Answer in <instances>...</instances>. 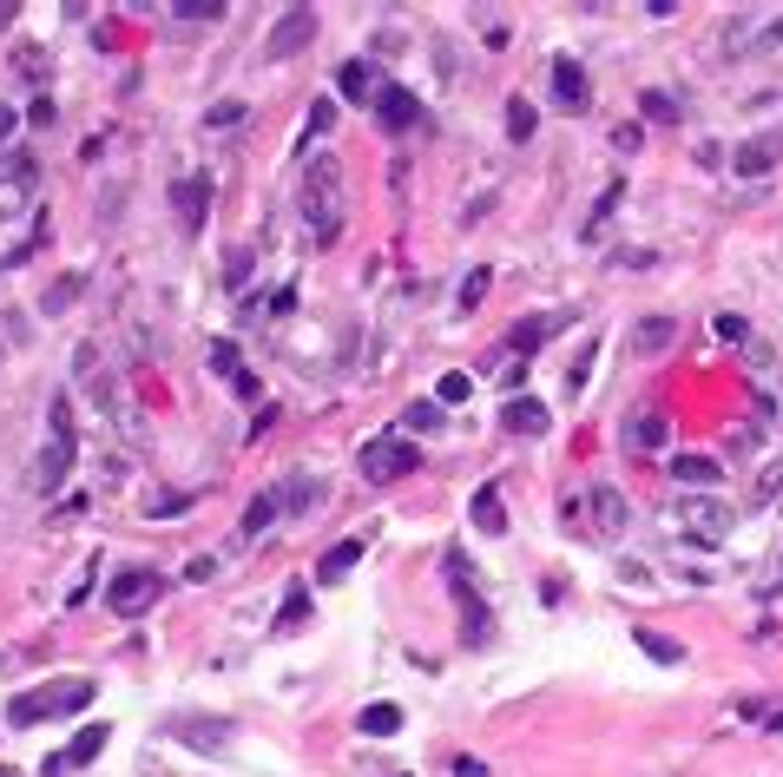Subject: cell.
Segmentation results:
<instances>
[{"label": "cell", "mask_w": 783, "mask_h": 777, "mask_svg": "<svg viewBox=\"0 0 783 777\" xmlns=\"http://www.w3.org/2000/svg\"><path fill=\"white\" fill-rule=\"evenodd\" d=\"M343 224H349L343 165H336V159H310V172H303V231H310L316 251H329V244L343 238Z\"/></svg>", "instance_id": "1"}, {"label": "cell", "mask_w": 783, "mask_h": 777, "mask_svg": "<svg viewBox=\"0 0 783 777\" xmlns=\"http://www.w3.org/2000/svg\"><path fill=\"white\" fill-rule=\"evenodd\" d=\"M93 705V679H66V685H40V692H20L7 705L14 725H40V718H73Z\"/></svg>", "instance_id": "2"}, {"label": "cell", "mask_w": 783, "mask_h": 777, "mask_svg": "<svg viewBox=\"0 0 783 777\" xmlns=\"http://www.w3.org/2000/svg\"><path fill=\"white\" fill-rule=\"evenodd\" d=\"M356 468H362V481H369V488H389V481H402V475H415V468H422V448L408 442V435H376V442H362Z\"/></svg>", "instance_id": "3"}, {"label": "cell", "mask_w": 783, "mask_h": 777, "mask_svg": "<svg viewBox=\"0 0 783 777\" xmlns=\"http://www.w3.org/2000/svg\"><path fill=\"white\" fill-rule=\"evenodd\" d=\"M672 521L691 534V547H718L731 534V508H724L718 494H678L672 501Z\"/></svg>", "instance_id": "4"}, {"label": "cell", "mask_w": 783, "mask_h": 777, "mask_svg": "<svg viewBox=\"0 0 783 777\" xmlns=\"http://www.w3.org/2000/svg\"><path fill=\"white\" fill-rule=\"evenodd\" d=\"M73 455H79V435H73V402L53 396V448L40 455V494H60L66 475H73Z\"/></svg>", "instance_id": "5"}, {"label": "cell", "mask_w": 783, "mask_h": 777, "mask_svg": "<svg viewBox=\"0 0 783 777\" xmlns=\"http://www.w3.org/2000/svg\"><path fill=\"white\" fill-rule=\"evenodd\" d=\"M158 593H165V573H152V567H119L112 573V587H106V606L119 619H145L158 606Z\"/></svg>", "instance_id": "6"}, {"label": "cell", "mask_w": 783, "mask_h": 777, "mask_svg": "<svg viewBox=\"0 0 783 777\" xmlns=\"http://www.w3.org/2000/svg\"><path fill=\"white\" fill-rule=\"evenodd\" d=\"M316 40V7H283L277 14V27H270V40H264V66H283L290 53H303Z\"/></svg>", "instance_id": "7"}, {"label": "cell", "mask_w": 783, "mask_h": 777, "mask_svg": "<svg viewBox=\"0 0 783 777\" xmlns=\"http://www.w3.org/2000/svg\"><path fill=\"white\" fill-rule=\"evenodd\" d=\"M165 731H172L178 745H191V751H224V745H231V718H198V712H178Z\"/></svg>", "instance_id": "8"}, {"label": "cell", "mask_w": 783, "mask_h": 777, "mask_svg": "<svg viewBox=\"0 0 783 777\" xmlns=\"http://www.w3.org/2000/svg\"><path fill=\"white\" fill-rule=\"evenodd\" d=\"M172 211H178V224H185V231H204V211H211V178H198V172L172 178Z\"/></svg>", "instance_id": "9"}, {"label": "cell", "mask_w": 783, "mask_h": 777, "mask_svg": "<svg viewBox=\"0 0 783 777\" xmlns=\"http://www.w3.org/2000/svg\"><path fill=\"white\" fill-rule=\"evenodd\" d=\"M376 119H382V132H408V126H422L428 112H422V99L408 93V86H382L376 93Z\"/></svg>", "instance_id": "10"}, {"label": "cell", "mask_w": 783, "mask_h": 777, "mask_svg": "<svg viewBox=\"0 0 783 777\" xmlns=\"http://www.w3.org/2000/svg\"><path fill=\"white\" fill-rule=\"evenodd\" d=\"M777 159H783V139H777V132H764V139H744L731 152V172L737 178H764V172H777Z\"/></svg>", "instance_id": "11"}, {"label": "cell", "mask_w": 783, "mask_h": 777, "mask_svg": "<svg viewBox=\"0 0 783 777\" xmlns=\"http://www.w3.org/2000/svg\"><path fill=\"white\" fill-rule=\"evenodd\" d=\"M501 429H507V435H547L553 415H547V402H540V396H527V389H520V396H507Z\"/></svg>", "instance_id": "12"}, {"label": "cell", "mask_w": 783, "mask_h": 777, "mask_svg": "<svg viewBox=\"0 0 783 777\" xmlns=\"http://www.w3.org/2000/svg\"><path fill=\"white\" fill-rule=\"evenodd\" d=\"M33 191H40V172H33V159H14L7 165V178H0V211L14 218V211L33 205Z\"/></svg>", "instance_id": "13"}, {"label": "cell", "mask_w": 783, "mask_h": 777, "mask_svg": "<svg viewBox=\"0 0 783 777\" xmlns=\"http://www.w3.org/2000/svg\"><path fill=\"white\" fill-rule=\"evenodd\" d=\"M362 554H369V534H349V540H336V547H329V554L316 560V587H336V580H343V573L356 567Z\"/></svg>", "instance_id": "14"}, {"label": "cell", "mask_w": 783, "mask_h": 777, "mask_svg": "<svg viewBox=\"0 0 783 777\" xmlns=\"http://www.w3.org/2000/svg\"><path fill=\"white\" fill-rule=\"evenodd\" d=\"M672 481H685L691 494H711V488L724 481V461H711V455H691V448H685V455H672Z\"/></svg>", "instance_id": "15"}, {"label": "cell", "mask_w": 783, "mask_h": 777, "mask_svg": "<svg viewBox=\"0 0 783 777\" xmlns=\"http://www.w3.org/2000/svg\"><path fill=\"white\" fill-rule=\"evenodd\" d=\"M586 508H593L599 540H612L619 527H626V501H619V488H606V481H593V488H586Z\"/></svg>", "instance_id": "16"}, {"label": "cell", "mask_w": 783, "mask_h": 777, "mask_svg": "<svg viewBox=\"0 0 783 777\" xmlns=\"http://www.w3.org/2000/svg\"><path fill=\"white\" fill-rule=\"evenodd\" d=\"M336 86H343V99H362V106H376V93H382L389 80H382V66H376V60H349Z\"/></svg>", "instance_id": "17"}, {"label": "cell", "mask_w": 783, "mask_h": 777, "mask_svg": "<svg viewBox=\"0 0 783 777\" xmlns=\"http://www.w3.org/2000/svg\"><path fill=\"white\" fill-rule=\"evenodd\" d=\"M665 435H672V429H665V415H658V409H639L626 422V448H632V455H658Z\"/></svg>", "instance_id": "18"}, {"label": "cell", "mask_w": 783, "mask_h": 777, "mask_svg": "<svg viewBox=\"0 0 783 777\" xmlns=\"http://www.w3.org/2000/svg\"><path fill=\"white\" fill-rule=\"evenodd\" d=\"M553 330H560V317H547V310H540V317H520L514 330H507V349H514L520 363H527V356H533V349H540V343H547Z\"/></svg>", "instance_id": "19"}, {"label": "cell", "mask_w": 783, "mask_h": 777, "mask_svg": "<svg viewBox=\"0 0 783 777\" xmlns=\"http://www.w3.org/2000/svg\"><path fill=\"white\" fill-rule=\"evenodd\" d=\"M553 93H560V106H586V93H593V86H586V66L573 60V53L553 60Z\"/></svg>", "instance_id": "20"}, {"label": "cell", "mask_w": 783, "mask_h": 777, "mask_svg": "<svg viewBox=\"0 0 783 777\" xmlns=\"http://www.w3.org/2000/svg\"><path fill=\"white\" fill-rule=\"evenodd\" d=\"M204 356H211V369H218V376L231 382V389H237V396H244V402L257 396V376H251V369H244V363H237V349H231V343H211V349H204Z\"/></svg>", "instance_id": "21"}, {"label": "cell", "mask_w": 783, "mask_h": 777, "mask_svg": "<svg viewBox=\"0 0 783 777\" xmlns=\"http://www.w3.org/2000/svg\"><path fill=\"white\" fill-rule=\"evenodd\" d=\"M316 501H323V481L316 475H283L277 481V508L283 514H303V508H316Z\"/></svg>", "instance_id": "22"}, {"label": "cell", "mask_w": 783, "mask_h": 777, "mask_svg": "<svg viewBox=\"0 0 783 777\" xmlns=\"http://www.w3.org/2000/svg\"><path fill=\"white\" fill-rule=\"evenodd\" d=\"M672 343H678L672 317H639V330H632V349H639V356H665Z\"/></svg>", "instance_id": "23"}, {"label": "cell", "mask_w": 783, "mask_h": 777, "mask_svg": "<svg viewBox=\"0 0 783 777\" xmlns=\"http://www.w3.org/2000/svg\"><path fill=\"white\" fill-rule=\"evenodd\" d=\"M356 731H362V738H395V731H402V705H389V698L362 705V712H356Z\"/></svg>", "instance_id": "24"}, {"label": "cell", "mask_w": 783, "mask_h": 777, "mask_svg": "<svg viewBox=\"0 0 783 777\" xmlns=\"http://www.w3.org/2000/svg\"><path fill=\"white\" fill-rule=\"evenodd\" d=\"M106 738H112L106 725H86V731H79V738H73V745H66V758H53L47 771H73V764H93L99 751H106Z\"/></svg>", "instance_id": "25"}, {"label": "cell", "mask_w": 783, "mask_h": 777, "mask_svg": "<svg viewBox=\"0 0 783 777\" xmlns=\"http://www.w3.org/2000/svg\"><path fill=\"white\" fill-rule=\"evenodd\" d=\"M468 521L481 527V534H507V508H501V488H474V501H468Z\"/></svg>", "instance_id": "26"}, {"label": "cell", "mask_w": 783, "mask_h": 777, "mask_svg": "<svg viewBox=\"0 0 783 777\" xmlns=\"http://www.w3.org/2000/svg\"><path fill=\"white\" fill-rule=\"evenodd\" d=\"M619 198H626V178H619V185H606V198L593 205V218L580 224V238H586V244H599V231H606V218L619 211Z\"/></svg>", "instance_id": "27"}, {"label": "cell", "mask_w": 783, "mask_h": 777, "mask_svg": "<svg viewBox=\"0 0 783 777\" xmlns=\"http://www.w3.org/2000/svg\"><path fill=\"white\" fill-rule=\"evenodd\" d=\"M310 619V587H290L283 593V606H277V626L270 633H290V626H303Z\"/></svg>", "instance_id": "28"}, {"label": "cell", "mask_w": 783, "mask_h": 777, "mask_svg": "<svg viewBox=\"0 0 783 777\" xmlns=\"http://www.w3.org/2000/svg\"><path fill=\"white\" fill-rule=\"evenodd\" d=\"M639 646H645V659H658V666H678V659H685V646L665 639V633H652V626H639Z\"/></svg>", "instance_id": "29"}, {"label": "cell", "mask_w": 783, "mask_h": 777, "mask_svg": "<svg viewBox=\"0 0 783 777\" xmlns=\"http://www.w3.org/2000/svg\"><path fill=\"white\" fill-rule=\"evenodd\" d=\"M277 514H283V508H277V494H257L251 508H244V540H257L270 521H277Z\"/></svg>", "instance_id": "30"}, {"label": "cell", "mask_w": 783, "mask_h": 777, "mask_svg": "<svg viewBox=\"0 0 783 777\" xmlns=\"http://www.w3.org/2000/svg\"><path fill=\"white\" fill-rule=\"evenodd\" d=\"M711 336H718V343H731V349H744V343H751V323L737 317V310H718V317H711Z\"/></svg>", "instance_id": "31"}, {"label": "cell", "mask_w": 783, "mask_h": 777, "mask_svg": "<svg viewBox=\"0 0 783 777\" xmlns=\"http://www.w3.org/2000/svg\"><path fill=\"white\" fill-rule=\"evenodd\" d=\"M533 126H540V119H533V106H527V99H507V139H514V145H527V139H533Z\"/></svg>", "instance_id": "32"}, {"label": "cell", "mask_w": 783, "mask_h": 777, "mask_svg": "<svg viewBox=\"0 0 783 777\" xmlns=\"http://www.w3.org/2000/svg\"><path fill=\"white\" fill-rule=\"evenodd\" d=\"M487 277H494V270H487V264H474V270H468V277H461V290H455V303H461V317H468L474 303H481V297H487Z\"/></svg>", "instance_id": "33"}, {"label": "cell", "mask_w": 783, "mask_h": 777, "mask_svg": "<svg viewBox=\"0 0 783 777\" xmlns=\"http://www.w3.org/2000/svg\"><path fill=\"white\" fill-rule=\"evenodd\" d=\"M468 389H474L468 369H448V376L435 382V402H441V409H448V402H468Z\"/></svg>", "instance_id": "34"}, {"label": "cell", "mask_w": 783, "mask_h": 777, "mask_svg": "<svg viewBox=\"0 0 783 777\" xmlns=\"http://www.w3.org/2000/svg\"><path fill=\"white\" fill-rule=\"evenodd\" d=\"M593 363H599V343H586L580 356H573V369H566V389H573V396H580L586 382H593Z\"/></svg>", "instance_id": "35"}, {"label": "cell", "mask_w": 783, "mask_h": 777, "mask_svg": "<svg viewBox=\"0 0 783 777\" xmlns=\"http://www.w3.org/2000/svg\"><path fill=\"white\" fill-rule=\"evenodd\" d=\"M172 14H178V20H224L231 7H224V0H178Z\"/></svg>", "instance_id": "36"}, {"label": "cell", "mask_w": 783, "mask_h": 777, "mask_svg": "<svg viewBox=\"0 0 783 777\" xmlns=\"http://www.w3.org/2000/svg\"><path fill=\"white\" fill-rule=\"evenodd\" d=\"M237 119H244V99H218V106L204 112V126H211V132H231Z\"/></svg>", "instance_id": "37"}, {"label": "cell", "mask_w": 783, "mask_h": 777, "mask_svg": "<svg viewBox=\"0 0 783 777\" xmlns=\"http://www.w3.org/2000/svg\"><path fill=\"white\" fill-rule=\"evenodd\" d=\"M329 126H336V99H316V106H310V126H303V145H310V139H323Z\"/></svg>", "instance_id": "38"}, {"label": "cell", "mask_w": 783, "mask_h": 777, "mask_svg": "<svg viewBox=\"0 0 783 777\" xmlns=\"http://www.w3.org/2000/svg\"><path fill=\"white\" fill-rule=\"evenodd\" d=\"M402 429H441V402H408Z\"/></svg>", "instance_id": "39"}, {"label": "cell", "mask_w": 783, "mask_h": 777, "mask_svg": "<svg viewBox=\"0 0 783 777\" xmlns=\"http://www.w3.org/2000/svg\"><path fill=\"white\" fill-rule=\"evenodd\" d=\"M757 448H764V429H757V422L731 429V455H757Z\"/></svg>", "instance_id": "40"}, {"label": "cell", "mask_w": 783, "mask_h": 777, "mask_svg": "<svg viewBox=\"0 0 783 777\" xmlns=\"http://www.w3.org/2000/svg\"><path fill=\"white\" fill-rule=\"evenodd\" d=\"M639 106H645V119H678V99L672 93H645Z\"/></svg>", "instance_id": "41"}, {"label": "cell", "mask_w": 783, "mask_h": 777, "mask_svg": "<svg viewBox=\"0 0 783 777\" xmlns=\"http://www.w3.org/2000/svg\"><path fill=\"white\" fill-rule=\"evenodd\" d=\"M777 488H783V461H770L764 475H757V501H777Z\"/></svg>", "instance_id": "42"}, {"label": "cell", "mask_w": 783, "mask_h": 777, "mask_svg": "<svg viewBox=\"0 0 783 777\" xmlns=\"http://www.w3.org/2000/svg\"><path fill=\"white\" fill-rule=\"evenodd\" d=\"M191 501H198V494H191V488H185V494H165V501H152V514H185Z\"/></svg>", "instance_id": "43"}, {"label": "cell", "mask_w": 783, "mask_h": 777, "mask_svg": "<svg viewBox=\"0 0 783 777\" xmlns=\"http://www.w3.org/2000/svg\"><path fill=\"white\" fill-rule=\"evenodd\" d=\"M73 297H79V277H66L60 290H47V310H66V303H73Z\"/></svg>", "instance_id": "44"}, {"label": "cell", "mask_w": 783, "mask_h": 777, "mask_svg": "<svg viewBox=\"0 0 783 777\" xmlns=\"http://www.w3.org/2000/svg\"><path fill=\"white\" fill-rule=\"evenodd\" d=\"M639 139H645L639 126H619V132H612V145H619V152H639Z\"/></svg>", "instance_id": "45"}, {"label": "cell", "mask_w": 783, "mask_h": 777, "mask_svg": "<svg viewBox=\"0 0 783 777\" xmlns=\"http://www.w3.org/2000/svg\"><path fill=\"white\" fill-rule=\"evenodd\" d=\"M14 14H20V0H0V27H14Z\"/></svg>", "instance_id": "46"}, {"label": "cell", "mask_w": 783, "mask_h": 777, "mask_svg": "<svg viewBox=\"0 0 783 777\" xmlns=\"http://www.w3.org/2000/svg\"><path fill=\"white\" fill-rule=\"evenodd\" d=\"M0 139H14V112L0 106Z\"/></svg>", "instance_id": "47"}, {"label": "cell", "mask_w": 783, "mask_h": 777, "mask_svg": "<svg viewBox=\"0 0 783 777\" xmlns=\"http://www.w3.org/2000/svg\"><path fill=\"white\" fill-rule=\"evenodd\" d=\"M395 777H408V771H395Z\"/></svg>", "instance_id": "48"}]
</instances>
